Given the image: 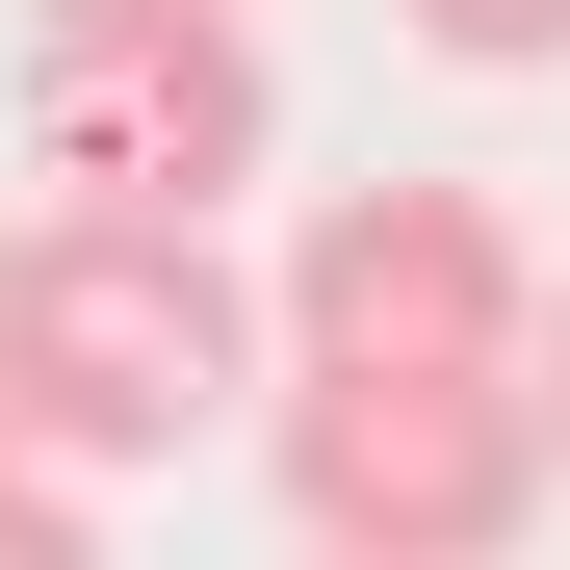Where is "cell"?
<instances>
[{
	"label": "cell",
	"instance_id": "obj_4",
	"mask_svg": "<svg viewBox=\"0 0 570 570\" xmlns=\"http://www.w3.org/2000/svg\"><path fill=\"white\" fill-rule=\"evenodd\" d=\"M259 312H285V363H544V259L493 181H312Z\"/></svg>",
	"mask_w": 570,
	"mask_h": 570
},
{
	"label": "cell",
	"instance_id": "obj_7",
	"mask_svg": "<svg viewBox=\"0 0 570 570\" xmlns=\"http://www.w3.org/2000/svg\"><path fill=\"white\" fill-rule=\"evenodd\" d=\"M519 390H544V466H570V285H544V363H519Z\"/></svg>",
	"mask_w": 570,
	"mask_h": 570
},
{
	"label": "cell",
	"instance_id": "obj_3",
	"mask_svg": "<svg viewBox=\"0 0 570 570\" xmlns=\"http://www.w3.org/2000/svg\"><path fill=\"white\" fill-rule=\"evenodd\" d=\"M0 130H27L52 208H105V234H208L259 130H285V78L234 0H27V78H0Z\"/></svg>",
	"mask_w": 570,
	"mask_h": 570
},
{
	"label": "cell",
	"instance_id": "obj_2",
	"mask_svg": "<svg viewBox=\"0 0 570 570\" xmlns=\"http://www.w3.org/2000/svg\"><path fill=\"white\" fill-rule=\"evenodd\" d=\"M259 466H285V544L312 570H519L544 493H570L519 363H285Z\"/></svg>",
	"mask_w": 570,
	"mask_h": 570
},
{
	"label": "cell",
	"instance_id": "obj_6",
	"mask_svg": "<svg viewBox=\"0 0 570 570\" xmlns=\"http://www.w3.org/2000/svg\"><path fill=\"white\" fill-rule=\"evenodd\" d=\"M0 570H105V519H78L52 466H0Z\"/></svg>",
	"mask_w": 570,
	"mask_h": 570
},
{
	"label": "cell",
	"instance_id": "obj_5",
	"mask_svg": "<svg viewBox=\"0 0 570 570\" xmlns=\"http://www.w3.org/2000/svg\"><path fill=\"white\" fill-rule=\"evenodd\" d=\"M415 52H466V78H570V0H390Z\"/></svg>",
	"mask_w": 570,
	"mask_h": 570
},
{
	"label": "cell",
	"instance_id": "obj_1",
	"mask_svg": "<svg viewBox=\"0 0 570 570\" xmlns=\"http://www.w3.org/2000/svg\"><path fill=\"white\" fill-rule=\"evenodd\" d=\"M259 285L208 234H105V208H27L0 234V466L105 493V466H181L234 390H259Z\"/></svg>",
	"mask_w": 570,
	"mask_h": 570
}]
</instances>
